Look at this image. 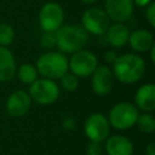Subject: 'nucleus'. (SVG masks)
Instances as JSON below:
<instances>
[{"mask_svg": "<svg viewBox=\"0 0 155 155\" xmlns=\"http://www.w3.org/2000/svg\"><path fill=\"white\" fill-rule=\"evenodd\" d=\"M113 75L121 84H134L140 80L145 73L143 58L134 53L117 56L113 63Z\"/></svg>", "mask_w": 155, "mask_h": 155, "instance_id": "obj_1", "label": "nucleus"}, {"mask_svg": "<svg viewBox=\"0 0 155 155\" xmlns=\"http://www.w3.org/2000/svg\"><path fill=\"white\" fill-rule=\"evenodd\" d=\"M56 46L62 53L81 50L88 40L87 31L78 24H62L56 31Z\"/></svg>", "mask_w": 155, "mask_h": 155, "instance_id": "obj_2", "label": "nucleus"}, {"mask_svg": "<svg viewBox=\"0 0 155 155\" xmlns=\"http://www.w3.org/2000/svg\"><path fill=\"white\" fill-rule=\"evenodd\" d=\"M36 69L38 73L46 79H61L69 69V61L62 52H47L39 57Z\"/></svg>", "mask_w": 155, "mask_h": 155, "instance_id": "obj_3", "label": "nucleus"}, {"mask_svg": "<svg viewBox=\"0 0 155 155\" xmlns=\"http://www.w3.org/2000/svg\"><path fill=\"white\" fill-rule=\"evenodd\" d=\"M138 115L139 113L134 104L120 102L110 109L108 121L116 130H127L136 125Z\"/></svg>", "mask_w": 155, "mask_h": 155, "instance_id": "obj_4", "label": "nucleus"}, {"mask_svg": "<svg viewBox=\"0 0 155 155\" xmlns=\"http://www.w3.org/2000/svg\"><path fill=\"white\" fill-rule=\"evenodd\" d=\"M30 98L41 105H48L54 103L59 97V87L51 79H36L29 85Z\"/></svg>", "mask_w": 155, "mask_h": 155, "instance_id": "obj_5", "label": "nucleus"}, {"mask_svg": "<svg viewBox=\"0 0 155 155\" xmlns=\"http://www.w3.org/2000/svg\"><path fill=\"white\" fill-rule=\"evenodd\" d=\"M98 65V59L93 52L88 50H79L73 53L69 59V69L78 78L90 76Z\"/></svg>", "mask_w": 155, "mask_h": 155, "instance_id": "obj_6", "label": "nucleus"}, {"mask_svg": "<svg viewBox=\"0 0 155 155\" xmlns=\"http://www.w3.org/2000/svg\"><path fill=\"white\" fill-rule=\"evenodd\" d=\"M82 28L93 35H102L107 31L110 25V19L104 10L99 7L87 8L81 18Z\"/></svg>", "mask_w": 155, "mask_h": 155, "instance_id": "obj_7", "label": "nucleus"}, {"mask_svg": "<svg viewBox=\"0 0 155 155\" xmlns=\"http://www.w3.org/2000/svg\"><path fill=\"white\" fill-rule=\"evenodd\" d=\"M84 132L90 140L102 143L109 136L110 124L103 114L94 113L86 119L84 124Z\"/></svg>", "mask_w": 155, "mask_h": 155, "instance_id": "obj_8", "label": "nucleus"}, {"mask_svg": "<svg viewBox=\"0 0 155 155\" xmlns=\"http://www.w3.org/2000/svg\"><path fill=\"white\" fill-rule=\"evenodd\" d=\"M64 21V12L58 2H46L39 13V23L44 31H56Z\"/></svg>", "mask_w": 155, "mask_h": 155, "instance_id": "obj_9", "label": "nucleus"}, {"mask_svg": "<svg viewBox=\"0 0 155 155\" xmlns=\"http://www.w3.org/2000/svg\"><path fill=\"white\" fill-rule=\"evenodd\" d=\"M31 105V98L28 92L23 90L13 91L6 101V110L13 117L25 115Z\"/></svg>", "mask_w": 155, "mask_h": 155, "instance_id": "obj_10", "label": "nucleus"}, {"mask_svg": "<svg viewBox=\"0 0 155 155\" xmlns=\"http://www.w3.org/2000/svg\"><path fill=\"white\" fill-rule=\"evenodd\" d=\"M133 0H105L104 11L114 22L127 21L133 12Z\"/></svg>", "mask_w": 155, "mask_h": 155, "instance_id": "obj_11", "label": "nucleus"}, {"mask_svg": "<svg viewBox=\"0 0 155 155\" xmlns=\"http://www.w3.org/2000/svg\"><path fill=\"white\" fill-rule=\"evenodd\" d=\"M92 75V90L98 96L108 94L113 88V71L107 65H97Z\"/></svg>", "mask_w": 155, "mask_h": 155, "instance_id": "obj_12", "label": "nucleus"}, {"mask_svg": "<svg viewBox=\"0 0 155 155\" xmlns=\"http://www.w3.org/2000/svg\"><path fill=\"white\" fill-rule=\"evenodd\" d=\"M134 105L145 113L155 109V86L153 84L142 85L134 94Z\"/></svg>", "mask_w": 155, "mask_h": 155, "instance_id": "obj_13", "label": "nucleus"}, {"mask_svg": "<svg viewBox=\"0 0 155 155\" xmlns=\"http://www.w3.org/2000/svg\"><path fill=\"white\" fill-rule=\"evenodd\" d=\"M105 151L108 155H132L133 144L127 137L115 134L107 138Z\"/></svg>", "mask_w": 155, "mask_h": 155, "instance_id": "obj_14", "label": "nucleus"}, {"mask_svg": "<svg viewBox=\"0 0 155 155\" xmlns=\"http://www.w3.org/2000/svg\"><path fill=\"white\" fill-rule=\"evenodd\" d=\"M17 67L12 52L4 46H0V82L10 81L16 74Z\"/></svg>", "mask_w": 155, "mask_h": 155, "instance_id": "obj_15", "label": "nucleus"}, {"mask_svg": "<svg viewBox=\"0 0 155 155\" xmlns=\"http://www.w3.org/2000/svg\"><path fill=\"white\" fill-rule=\"evenodd\" d=\"M105 33H107L108 42L113 47L120 48L127 44L131 31L122 22H115L114 24L109 25V28L107 29Z\"/></svg>", "mask_w": 155, "mask_h": 155, "instance_id": "obj_16", "label": "nucleus"}, {"mask_svg": "<svg viewBox=\"0 0 155 155\" xmlns=\"http://www.w3.org/2000/svg\"><path fill=\"white\" fill-rule=\"evenodd\" d=\"M131 47L137 52H147L154 45V36L147 29H137L130 33L128 41Z\"/></svg>", "mask_w": 155, "mask_h": 155, "instance_id": "obj_17", "label": "nucleus"}, {"mask_svg": "<svg viewBox=\"0 0 155 155\" xmlns=\"http://www.w3.org/2000/svg\"><path fill=\"white\" fill-rule=\"evenodd\" d=\"M16 73L18 75V79L25 85L33 84L39 78L36 67H34L33 64H29V63H24V64L19 65V68L16 70Z\"/></svg>", "mask_w": 155, "mask_h": 155, "instance_id": "obj_18", "label": "nucleus"}, {"mask_svg": "<svg viewBox=\"0 0 155 155\" xmlns=\"http://www.w3.org/2000/svg\"><path fill=\"white\" fill-rule=\"evenodd\" d=\"M136 124L138 128L144 133H153L155 131V117L149 113L138 115Z\"/></svg>", "mask_w": 155, "mask_h": 155, "instance_id": "obj_19", "label": "nucleus"}, {"mask_svg": "<svg viewBox=\"0 0 155 155\" xmlns=\"http://www.w3.org/2000/svg\"><path fill=\"white\" fill-rule=\"evenodd\" d=\"M15 39V30L7 23H0V46L7 47Z\"/></svg>", "mask_w": 155, "mask_h": 155, "instance_id": "obj_20", "label": "nucleus"}, {"mask_svg": "<svg viewBox=\"0 0 155 155\" xmlns=\"http://www.w3.org/2000/svg\"><path fill=\"white\" fill-rule=\"evenodd\" d=\"M61 86L68 92H74L79 86L78 76L74 75L71 71H67L63 76H61Z\"/></svg>", "mask_w": 155, "mask_h": 155, "instance_id": "obj_21", "label": "nucleus"}, {"mask_svg": "<svg viewBox=\"0 0 155 155\" xmlns=\"http://www.w3.org/2000/svg\"><path fill=\"white\" fill-rule=\"evenodd\" d=\"M41 45L45 48H51L56 46V33L54 31H44V34L40 38Z\"/></svg>", "mask_w": 155, "mask_h": 155, "instance_id": "obj_22", "label": "nucleus"}, {"mask_svg": "<svg viewBox=\"0 0 155 155\" xmlns=\"http://www.w3.org/2000/svg\"><path fill=\"white\" fill-rule=\"evenodd\" d=\"M102 151L103 149L98 142L90 140V143L86 145V155H102Z\"/></svg>", "mask_w": 155, "mask_h": 155, "instance_id": "obj_23", "label": "nucleus"}, {"mask_svg": "<svg viewBox=\"0 0 155 155\" xmlns=\"http://www.w3.org/2000/svg\"><path fill=\"white\" fill-rule=\"evenodd\" d=\"M145 18L148 21V23L151 27H155V2L151 1L148 6H145Z\"/></svg>", "mask_w": 155, "mask_h": 155, "instance_id": "obj_24", "label": "nucleus"}, {"mask_svg": "<svg viewBox=\"0 0 155 155\" xmlns=\"http://www.w3.org/2000/svg\"><path fill=\"white\" fill-rule=\"evenodd\" d=\"M116 53L115 52H113V51H109V52H107L105 54H104V59H105V62H108V63H114V61L116 59Z\"/></svg>", "mask_w": 155, "mask_h": 155, "instance_id": "obj_25", "label": "nucleus"}, {"mask_svg": "<svg viewBox=\"0 0 155 155\" xmlns=\"http://www.w3.org/2000/svg\"><path fill=\"white\" fill-rule=\"evenodd\" d=\"M145 155H155V144L151 142L145 147Z\"/></svg>", "mask_w": 155, "mask_h": 155, "instance_id": "obj_26", "label": "nucleus"}, {"mask_svg": "<svg viewBox=\"0 0 155 155\" xmlns=\"http://www.w3.org/2000/svg\"><path fill=\"white\" fill-rule=\"evenodd\" d=\"M153 0H133V4L137 5L138 7H145L148 6Z\"/></svg>", "mask_w": 155, "mask_h": 155, "instance_id": "obj_27", "label": "nucleus"}, {"mask_svg": "<svg viewBox=\"0 0 155 155\" xmlns=\"http://www.w3.org/2000/svg\"><path fill=\"white\" fill-rule=\"evenodd\" d=\"M64 127L68 128V130H73L74 128V120L73 119H65L64 120Z\"/></svg>", "mask_w": 155, "mask_h": 155, "instance_id": "obj_28", "label": "nucleus"}, {"mask_svg": "<svg viewBox=\"0 0 155 155\" xmlns=\"http://www.w3.org/2000/svg\"><path fill=\"white\" fill-rule=\"evenodd\" d=\"M150 58H151V62H155V45L150 47Z\"/></svg>", "mask_w": 155, "mask_h": 155, "instance_id": "obj_29", "label": "nucleus"}, {"mask_svg": "<svg viewBox=\"0 0 155 155\" xmlns=\"http://www.w3.org/2000/svg\"><path fill=\"white\" fill-rule=\"evenodd\" d=\"M82 2H85V4H93V2H96L97 0H81Z\"/></svg>", "mask_w": 155, "mask_h": 155, "instance_id": "obj_30", "label": "nucleus"}]
</instances>
